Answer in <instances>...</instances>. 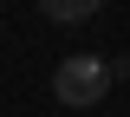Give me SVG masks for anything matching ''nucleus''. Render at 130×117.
Segmentation results:
<instances>
[{"mask_svg":"<svg viewBox=\"0 0 130 117\" xmlns=\"http://www.w3.org/2000/svg\"><path fill=\"white\" fill-rule=\"evenodd\" d=\"M124 78V72L111 65V59H98V52H72L59 72H52V98L65 104V111H91V104H104V91Z\"/></svg>","mask_w":130,"mask_h":117,"instance_id":"nucleus-1","label":"nucleus"},{"mask_svg":"<svg viewBox=\"0 0 130 117\" xmlns=\"http://www.w3.org/2000/svg\"><path fill=\"white\" fill-rule=\"evenodd\" d=\"M98 7H104V0H39V13H46L52 26H85Z\"/></svg>","mask_w":130,"mask_h":117,"instance_id":"nucleus-2","label":"nucleus"}]
</instances>
